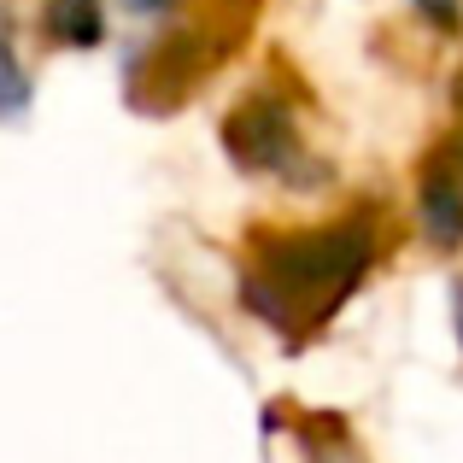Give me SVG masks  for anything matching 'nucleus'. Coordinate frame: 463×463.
I'll list each match as a JSON object with an SVG mask.
<instances>
[{"label":"nucleus","mask_w":463,"mask_h":463,"mask_svg":"<svg viewBox=\"0 0 463 463\" xmlns=\"http://www.w3.org/2000/svg\"><path fill=\"white\" fill-rule=\"evenodd\" d=\"M422 12H429L434 24H440V30H458V0H417Z\"/></svg>","instance_id":"7"},{"label":"nucleus","mask_w":463,"mask_h":463,"mask_svg":"<svg viewBox=\"0 0 463 463\" xmlns=\"http://www.w3.org/2000/svg\"><path fill=\"white\" fill-rule=\"evenodd\" d=\"M129 12H136V18H165L170 6H176V0H124Z\"/></svg>","instance_id":"8"},{"label":"nucleus","mask_w":463,"mask_h":463,"mask_svg":"<svg viewBox=\"0 0 463 463\" xmlns=\"http://www.w3.org/2000/svg\"><path fill=\"white\" fill-rule=\"evenodd\" d=\"M30 100H35V82L18 65V47H12V12L0 6V124L30 118Z\"/></svg>","instance_id":"5"},{"label":"nucleus","mask_w":463,"mask_h":463,"mask_svg":"<svg viewBox=\"0 0 463 463\" xmlns=\"http://www.w3.org/2000/svg\"><path fill=\"white\" fill-rule=\"evenodd\" d=\"M47 35L65 47H100L106 6L100 0H47Z\"/></svg>","instance_id":"4"},{"label":"nucleus","mask_w":463,"mask_h":463,"mask_svg":"<svg viewBox=\"0 0 463 463\" xmlns=\"http://www.w3.org/2000/svg\"><path fill=\"white\" fill-rule=\"evenodd\" d=\"M299 452L306 463H370L358 452V440L346 434L340 417H317V422H299Z\"/></svg>","instance_id":"6"},{"label":"nucleus","mask_w":463,"mask_h":463,"mask_svg":"<svg viewBox=\"0 0 463 463\" xmlns=\"http://www.w3.org/2000/svg\"><path fill=\"white\" fill-rule=\"evenodd\" d=\"M223 153L235 170L247 176H270V182H294V188H323L328 165L306 147L299 118L282 94L259 89L223 118Z\"/></svg>","instance_id":"2"},{"label":"nucleus","mask_w":463,"mask_h":463,"mask_svg":"<svg viewBox=\"0 0 463 463\" xmlns=\"http://www.w3.org/2000/svg\"><path fill=\"white\" fill-rule=\"evenodd\" d=\"M370 264H375L370 212H352L323 229H288V235L264 229L247 241L235 294L270 335H282L288 346H306L364 288Z\"/></svg>","instance_id":"1"},{"label":"nucleus","mask_w":463,"mask_h":463,"mask_svg":"<svg viewBox=\"0 0 463 463\" xmlns=\"http://www.w3.org/2000/svg\"><path fill=\"white\" fill-rule=\"evenodd\" d=\"M417 223L422 241L440 252L463 247V129L440 141L417 170Z\"/></svg>","instance_id":"3"},{"label":"nucleus","mask_w":463,"mask_h":463,"mask_svg":"<svg viewBox=\"0 0 463 463\" xmlns=\"http://www.w3.org/2000/svg\"><path fill=\"white\" fill-rule=\"evenodd\" d=\"M452 323H458V346H463V282L452 288Z\"/></svg>","instance_id":"9"}]
</instances>
